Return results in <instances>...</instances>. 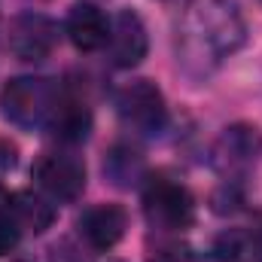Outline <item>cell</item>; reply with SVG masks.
<instances>
[{
	"instance_id": "obj_1",
	"label": "cell",
	"mask_w": 262,
	"mask_h": 262,
	"mask_svg": "<svg viewBox=\"0 0 262 262\" xmlns=\"http://www.w3.org/2000/svg\"><path fill=\"white\" fill-rule=\"evenodd\" d=\"M247 40V25L232 0H189L177 34V61L186 76L204 79Z\"/></svg>"
},
{
	"instance_id": "obj_2",
	"label": "cell",
	"mask_w": 262,
	"mask_h": 262,
	"mask_svg": "<svg viewBox=\"0 0 262 262\" xmlns=\"http://www.w3.org/2000/svg\"><path fill=\"white\" fill-rule=\"evenodd\" d=\"M61 85L46 76H15L0 92L3 116L25 131H40L52 125V116L61 101Z\"/></svg>"
},
{
	"instance_id": "obj_3",
	"label": "cell",
	"mask_w": 262,
	"mask_h": 262,
	"mask_svg": "<svg viewBox=\"0 0 262 262\" xmlns=\"http://www.w3.org/2000/svg\"><path fill=\"white\" fill-rule=\"evenodd\" d=\"M143 213L152 229L180 232V229L192 226V220H195V198L183 183H177L165 174H156L146 180V189H143Z\"/></svg>"
},
{
	"instance_id": "obj_4",
	"label": "cell",
	"mask_w": 262,
	"mask_h": 262,
	"mask_svg": "<svg viewBox=\"0 0 262 262\" xmlns=\"http://www.w3.org/2000/svg\"><path fill=\"white\" fill-rule=\"evenodd\" d=\"M116 110L122 122L137 134H162L168 125V107L156 82L134 79L116 95Z\"/></svg>"
},
{
	"instance_id": "obj_5",
	"label": "cell",
	"mask_w": 262,
	"mask_h": 262,
	"mask_svg": "<svg viewBox=\"0 0 262 262\" xmlns=\"http://www.w3.org/2000/svg\"><path fill=\"white\" fill-rule=\"evenodd\" d=\"M6 46L18 61H28V64L46 61L58 46V25L43 12H21L9 21Z\"/></svg>"
},
{
	"instance_id": "obj_6",
	"label": "cell",
	"mask_w": 262,
	"mask_h": 262,
	"mask_svg": "<svg viewBox=\"0 0 262 262\" xmlns=\"http://www.w3.org/2000/svg\"><path fill=\"white\" fill-rule=\"evenodd\" d=\"M34 177L40 189L55 201H76L85 189V165L73 152H43L34 165Z\"/></svg>"
},
{
	"instance_id": "obj_7",
	"label": "cell",
	"mask_w": 262,
	"mask_h": 262,
	"mask_svg": "<svg viewBox=\"0 0 262 262\" xmlns=\"http://www.w3.org/2000/svg\"><path fill=\"white\" fill-rule=\"evenodd\" d=\"M259 152H262V134L253 125H229V128H223V134L216 137V143L210 149L213 168L220 174H226L229 180L247 174L256 165Z\"/></svg>"
},
{
	"instance_id": "obj_8",
	"label": "cell",
	"mask_w": 262,
	"mask_h": 262,
	"mask_svg": "<svg viewBox=\"0 0 262 262\" xmlns=\"http://www.w3.org/2000/svg\"><path fill=\"white\" fill-rule=\"evenodd\" d=\"M76 226L92 250H113L128 229V213L119 204H95L79 216Z\"/></svg>"
},
{
	"instance_id": "obj_9",
	"label": "cell",
	"mask_w": 262,
	"mask_h": 262,
	"mask_svg": "<svg viewBox=\"0 0 262 262\" xmlns=\"http://www.w3.org/2000/svg\"><path fill=\"white\" fill-rule=\"evenodd\" d=\"M110 61L116 67H134L146 58L149 40H146V28L140 21L137 12L122 9L113 25H110Z\"/></svg>"
},
{
	"instance_id": "obj_10",
	"label": "cell",
	"mask_w": 262,
	"mask_h": 262,
	"mask_svg": "<svg viewBox=\"0 0 262 262\" xmlns=\"http://www.w3.org/2000/svg\"><path fill=\"white\" fill-rule=\"evenodd\" d=\"M64 31H67V37H70V43H73L79 52H95V49L107 46V40H110V21H107V15H104L98 6H92V3H76V6H70Z\"/></svg>"
},
{
	"instance_id": "obj_11",
	"label": "cell",
	"mask_w": 262,
	"mask_h": 262,
	"mask_svg": "<svg viewBox=\"0 0 262 262\" xmlns=\"http://www.w3.org/2000/svg\"><path fill=\"white\" fill-rule=\"evenodd\" d=\"M89 128H92V113H89V107H85L76 95L61 92V101H58V110H55V116H52L49 131H52L58 140H64V143H76V140H82V137L89 134Z\"/></svg>"
},
{
	"instance_id": "obj_12",
	"label": "cell",
	"mask_w": 262,
	"mask_h": 262,
	"mask_svg": "<svg viewBox=\"0 0 262 262\" xmlns=\"http://www.w3.org/2000/svg\"><path fill=\"white\" fill-rule=\"evenodd\" d=\"M104 174H107V180H110L113 186L131 189L134 183H140V180L146 177V162H143V156H140L134 146L116 143V146H110V152L104 156Z\"/></svg>"
},
{
	"instance_id": "obj_13",
	"label": "cell",
	"mask_w": 262,
	"mask_h": 262,
	"mask_svg": "<svg viewBox=\"0 0 262 262\" xmlns=\"http://www.w3.org/2000/svg\"><path fill=\"white\" fill-rule=\"evenodd\" d=\"M9 210L18 223V229H28L34 235L46 232L55 220V207L46 201V198L34 195V192H15L9 198Z\"/></svg>"
},
{
	"instance_id": "obj_14",
	"label": "cell",
	"mask_w": 262,
	"mask_h": 262,
	"mask_svg": "<svg viewBox=\"0 0 262 262\" xmlns=\"http://www.w3.org/2000/svg\"><path fill=\"white\" fill-rule=\"evenodd\" d=\"M15 244H18V223L6 201V204H0V256H6Z\"/></svg>"
},
{
	"instance_id": "obj_15",
	"label": "cell",
	"mask_w": 262,
	"mask_h": 262,
	"mask_svg": "<svg viewBox=\"0 0 262 262\" xmlns=\"http://www.w3.org/2000/svg\"><path fill=\"white\" fill-rule=\"evenodd\" d=\"M186 259L189 256H186V247L180 241H162L149 253V262H186Z\"/></svg>"
},
{
	"instance_id": "obj_16",
	"label": "cell",
	"mask_w": 262,
	"mask_h": 262,
	"mask_svg": "<svg viewBox=\"0 0 262 262\" xmlns=\"http://www.w3.org/2000/svg\"><path fill=\"white\" fill-rule=\"evenodd\" d=\"M15 162H18V149H15V143L0 140V168H15Z\"/></svg>"
}]
</instances>
